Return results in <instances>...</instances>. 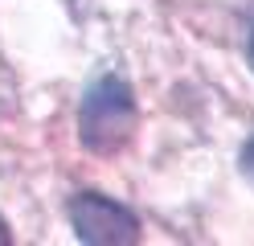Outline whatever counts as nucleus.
Returning <instances> with one entry per match:
<instances>
[{"label":"nucleus","instance_id":"f257e3e1","mask_svg":"<svg viewBox=\"0 0 254 246\" xmlns=\"http://www.w3.org/2000/svg\"><path fill=\"white\" fill-rule=\"evenodd\" d=\"M131 131H135L131 86L123 78H115V74L90 82V90L82 94V111H78V136H82L86 152L111 156L131 140Z\"/></svg>","mask_w":254,"mask_h":246},{"label":"nucleus","instance_id":"f03ea898","mask_svg":"<svg viewBox=\"0 0 254 246\" xmlns=\"http://www.w3.org/2000/svg\"><path fill=\"white\" fill-rule=\"evenodd\" d=\"M70 222L90 246H123L139 238V218L103 193H78L70 201Z\"/></svg>","mask_w":254,"mask_h":246},{"label":"nucleus","instance_id":"7ed1b4c3","mask_svg":"<svg viewBox=\"0 0 254 246\" xmlns=\"http://www.w3.org/2000/svg\"><path fill=\"white\" fill-rule=\"evenodd\" d=\"M242 172H246V176L254 180V140H250V144L242 148Z\"/></svg>","mask_w":254,"mask_h":246},{"label":"nucleus","instance_id":"20e7f679","mask_svg":"<svg viewBox=\"0 0 254 246\" xmlns=\"http://www.w3.org/2000/svg\"><path fill=\"white\" fill-rule=\"evenodd\" d=\"M0 242H8V226H4V218H0Z\"/></svg>","mask_w":254,"mask_h":246},{"label":"nucleus","instance_id":"39448f33","mask_svg":"<svg viewBox=\"0 0 254 246\" xmlns=\"http://www.w3.org/2000/svg\"><path fill=\"white\" fill-rule=\"evenodd\" d=\"M250 66H254V29H250Z\"/></svg>","mask_w":254,"mask_h":246}]
</instances>
